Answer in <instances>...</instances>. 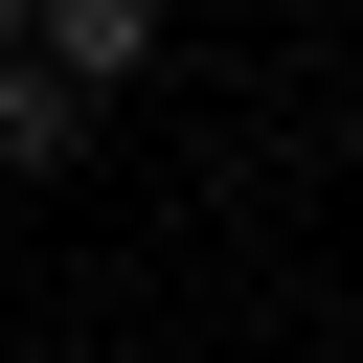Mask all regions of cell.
I'll return each mask as SVG.
<instances>
[{
    "instance_id": "obj_1",
    "label": "cell",
    "mask_w": 363,
    "mask_h": 363,
    "mask_svg": "<svg viewBox=\"0 0 363 363\" xmlns=\"http://www.w3.org/2000/svg\"><path fill=\"white\" fill-rule=\"evenodd\" d=\"M68 159H91V91L45 45H0V182H68Z\"/></svg>"
},
{
    "instance_id": "obj_3",
    "label": "cell",
    "mask_w": 363,
    "mask_h": 363,
    "mask_svg": "<svg viewBox=\"0 0 363 363\" xmlns=\"http://www.w3.org/2000/svg\"><path fill=\"white\" fill-rule=\"evenodd\" d=\"M0 45H23V0H0Z\"/></svg>"
},
{
    "instance_id": "obj_2",
    "label": "cell",
    "mask_w": 363,
    "mask_h": 363,
    "mask_svg": "<svg viewBox=\"0 0 363 363\" xmlns=\"http://www.w3.org/2000/svg\"><path fill=\"white\" fill-rule=\"evenodd\" d=\"M23 45H45L68 91H136V68H159V0H23Z\"/></svg>"
}]
</instances>
